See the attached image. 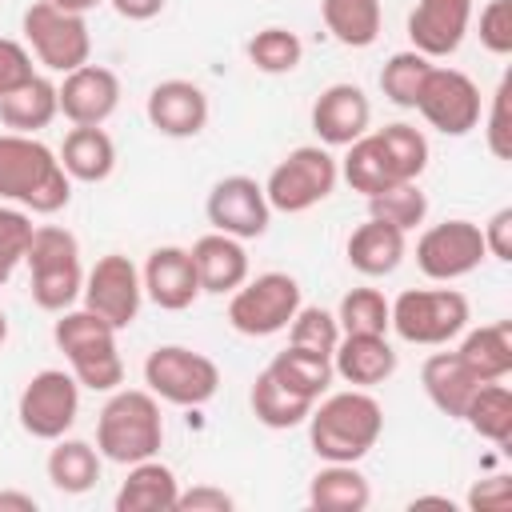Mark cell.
Listing matches in <instances>:
<instances>
[{
	"label": "cell",
	"mask_w": 512,
	"mask_h": 512,
	"mask_svg": "<svg viewBox=\"0 0 512 512\" xmlns=\"http://www.w3.org/2000/svg\"><path fill=\"white\" fill-rule=\"evenodd\" d=\"M0 200L36 216H52L72 200V176L64 172L60 156L36 136L4 132L0 136Z\"/></svg>",
	"instance_id": "cell-1"
},
{
	"label": "cell",
	"mask_w": 512,
	"mask_h": 512,
	"mask_svg": "<svg viewBox=\"0 0 512 512\" xmlns=\"http://www.w3.org/2000/svg\"><path fill=\"white\" fill-rule=\"evenodd\" d=\"M384 432V408L368 388L332 392L308 412V444L328 464L364 460Z\"/></svg>",
	"instance_id": "cell-2"
},
{
	"label": "cell",
	"mask_w": 512,
	"mask_h": 512,
	"mask_svg": "<svg viewBox=\"0 0 512 512\" xmlns=\"http://www.w3.org/2000/svg\"><path fill=\"white\" fill-rule=\"evenodd\" d=\"M164 444L160 400L148 388H116L96 420V452L112 464H140Z\"/></svg>",
	"instance_id": "cell-3"
},
{
	"label": "cell",
	"mask_w": 512,
	"mask_h": 512,
	"mask_svg": "<svg viewBox=\"0 0 512 512\" xmlns=\"http://www.w3.org/2000/svg\"><path fill=\"white\" fill-rule=\"evenodd\" d=\"M56 348L68 356V372L80 388L116 392L124 384V360L116 348V328L88 308H64L52 324Z\"/></svg>",
	"instance_id": "cell-4"
},
{
	"label": "cell",
	"mask_w": 512,
	"mask_h": 512,
	"mask_svg": "<svg viewBox=\"0 0 512 512\" xmlns=\"http://www.w3.org/2000/svg\"><path fill=\"white\" fill-rule=\"evenodd\" d=\"M24 264L32 272V300L44 312H64L84 292V268H80V244L68 228L44 224L32 232Z\"/></svg>",
	"instance_id": "cell-5"
},
{
	"label": "cell",
	"mask_w": 512,
	"mask_h": 512,
	"mask_svg": "<svg viewBox=\"0 0 512 512\" xmlns=\"http://www.w3.org/2000/svg\"><path fill=\"white\" fill-rule=\"evenodd\" d=\"M388 328L404 344H448L468 328V296L456 288H404L388 304Z\"/></svg>",
	"instance_id": "cell-6"
},
{
	"label": "cell",
	"mask_w": 512,
	"mask_h": 512,
	"mask_svg": "<svg viewBox=\"0 0 512 512\" xmlns=\"http://www.w3.org/2000/svg\"><path fill=\"white\" fill-rule=\"evenodd\" d=\"M340 180V160L324 148V144H300L292 148L264 180V196H268V208L272 212H308L316 208L320 200L332 196Z\"/></svg>",
	"instance_id": "cell-7"
},
{
	"label": "cell",
	"mask_w": 512,
	"mask_h": 512,
	"mask_svg": "<svg viewBox=\"0 0 512 512\" xmlns=\"http://www.w3.org/2000/svg\"><path fill=\"white\" fill-rule=\"evenodd\" d=\"M144 384L156 400L176 408H200L220 392V368L212 356L184 344H160L144 360Z\"/></svg>",
	"instance_id": "cell-8"
},
{
	"label": "cell",
	"mask_w": 512,
	"mask_h": 512,
	"mask_svg": "<svg viewBox=\"0 0 512 512\" xmlns=\"http://www.w3.org/2000/svg\"><path fill=\"white\" fill-rule=\"evenodd\" d=\"M20 28H24V40H28L32 56H36L48 72H60V76H64V72L88 64V56H92V32H88L84 16L64 12V8H56L52 0L28 4Z\"/></svg>",
	"instance_id": "cell-9"
},
{
	"label": "cell",
	"mask_w": 512,
	"mask_h": 512,
	"mask_svg": "<svg viewBox=\"0 0 512 512\" xmlns=\"http://www.w3.org/2000/svg\"><path fill=\"white\" fill-rule=\"evenodd\" d=\"M228 296V324L240 336H276L300 308V284L288 272H260Z\"/></svg>",
	"instance_id": "cell-10"
},
{
	"label": "cell",
	"mask_w": 512,
	"mask_h": 512,
	"mask_svg": "<svg viewBox=\"0 0 512 512\" xmlns=\"http://www.w3.org/2000/svg\"><path fill=\"white\" fill-rule=\"evenodd\" d=\"M76 412H80V384L64 368L36 372L16 400L20 428L36 440H60L76 424Z\"/></svg>",
	"instance_id": "cell-11"
},
{
	"label": "cell",
	"mask_w": 512,
	"mask_h": 512,
	"mask_svg": "<svg viewBox=\"0 0 512 512\" xmlns=\"http://www.w3.org/2000/svg\"><path fill=\"white\" fill-rule=\"evenodd\" d=\"M416 112L444 136H468L480 124V88L468 72L432 64V72L420 88Z\"/></svg>",
	"instance_id": "cell-12"
},
{
	"label": "cell",
	"mask_w": 512,
	"mask_h": 512,
	"mask_svg": "<svg viewBox=\"0 0 512 512\" xmlns=\"http://www.w3.org/2000/svg\"><path fill=\"white\" fill-rule=\"evenodd\" d=\"M484 256H488L484 252V236H480V224H472V220L432 224L416 240V268L428 280H440V284L476 272Z\"/></svg>",
	"instance_id": "cell-13"
},
{
	"label": "cell",
	"mask_w": 512,
	"mask_h": 512,
	"mask_svg": "<svg viewBox=\"0 0 512 512\" xmlns=\"http://www.w3.org/2000/svg\"><path fill=\"white\" fill-rule=\"evenodd\" d=\"M84 308L96 312L100 320H108L116 332L128 328L136 316H140V300H144V280H140V268L120 256V252H108L96 260V268L84 276Z\"/></svg>",
	"instance_id": "cell-14"
},
{
	"label": "cell",
	"mask_w": 512,
	"mask_h": 512,
	"mask_svg": "<svg viewBox=\"0 0 512 512\" xmlns=\"http://www.w3.org/2000/svg\"><path fill=\"white\" fill-rule=\"evenodd\" d=\"M204 212H208L212 232H224V236H236V240L264 236L268 220H272L264 184H256L252 176H224V180H216L212 192H208Z\"/></svg>",
	"instance_id": "cell-15"
},
{
	"label": "cell",
	"mask_w": 512,
	"mask_h": 512,
	"mask_svg": "<svg viewBox=\"0 0 512 512\" xmlns=\"http://www.w3.org/2000/svg\"><path fill=\"white\" fill-rule=\"evenodd\" d=\"M60 116L72 124H104L120 108V76L104 64H80L64 72V84H56Z\"/></svg>",
	"instance_id": "cell-16"
},
{
	"label": "cell",
	"mask_w": 512,
	"mask_h": 512,
	"mask_svg": "<svg viewBox=\"0 0 512 512\" xmlns=\"http://www.w3.org/2000/svg\"><path fill=\"white\" fill-rule=\"evenodd\" d=\"M472 24V0H416L408 12V40L428 60L452 56Z\"/></svg>",
	"instance_id": "cell-17"
},
{
	"label": "cell",
	"mask_w": 512,
	"mask_h": 512,
	"mask_svg": "<svg viewBox=\"0 0 512 512\" xmlns=\"http://www.w3.org/2000/svg\"><path fill=\"white\" fill-rule=\"evenodd\" d=\"M148 124L160 132V136H172V140H188V136H200L204 124H208V96L200 84L192 80H160L152 92H148Z\"/></svg>",
	"instance_id": "cell-18"
},
{
	"label": "cell",
	"mask_w": 512,
	"mask_h": 512,
	"mask_svg": "<svg viewBox=\"0 0 512 512\" xmlns=\"http://www.w3.org/2000/svg\"><path fill=\"white\" fill-rule=\"evenodd\" d=\"M372 124V104L356 84H328L312 104V132L324 148H348Z\"/></svg>",
	"instance_id": "cell-19"
},
{
	"label": "cell",
	"mask_w": 512,
	"mask_h": 512,
	"mask_svg": "<svg viewBox=\"0 0 512 512\" xmlns=\"http://www.w3.org/2000/svg\"><path fill=\"white\" fill-rule=\"evenodd\" d=\"M140 280H144V296L164 312H184L200 296V276H196L192 252L176 248V244L152 248L140 268Z\"/></svg>",
	"instance_id": "cell-20"
},
{
	"label": "cell",
	"mask_w": 512,
	"mask_h": 512,
	"mask_svg": "<svg viewBox=\"0 0 512 512\" xmlns=\"http://www.w3.org/2000/svg\"><path fill=\"white\" fill-rule=\"evenodd\" d=\"M188 252H192L196 276H200V292L228 296L248 280V252H244V240H236V236L208 232Z\"/></svg>",
	"instance_id": "cell-21"
},
{
	"label": "cell",
	"mask_w": 512,
	"mask_h": 512,
	"mask_svg": "<svg viewBox=\"0 0 512 512\" xmlns=\"http://www.w3.org/2000/svg\"><path fill=\"white\" fill-rule=\"evenodd\" d=\"M332 372L352 388H376L396 372V348L388 336H340L332 348Z\"/></svg>",
	"instance_id": "cell-22"
},
{
	"label": "cell",
	"mask_w": 512,
	"mask_h": 512,
	"mask_svg": "<svg viewBox=\"0 0 512 512\" xmlns=\"http://www.w3.org/2000/svg\"><path fill=\"white\" fill-rule=\"evenodd\" d=\"M404 236H408V232H400V228H392V224L368 216L360 228H352V236H348V244H344V256H348V264H352L360 276H368V280L392 276V272L400 268V260H404V248H408Z\"/></svg>",
	"instance_id": "cell-23"
},
{
	"label": "cell",
	"mask_w": 512,
	"mask_h": 512,
	"mask_svg": "<svg viewBox=\"0 0 512 512\" xmlns=\"http://www.w3.org/2000/svg\"><path fill=\"white\" fill-rule=\"evenodd\" d=\"M180 496V480L168 464H160L156 456L128 464V480L116 492V512H172Z\"/></svg>",
	"instance_id": "cell-24"
},
{
	"label": "cell",
	"mask_w": 512,
	"mask_h": 512,
	"mask_svg": "<svg viewBox=\"0 0 512 512\" xmlns=\"http://www.w3.org/2000/svg\"><path fill=\"white\" fill-rule=\"evenodd\" d=\"M56 156H60L64 172L84 184H100L116 168V144L100 124H72V132L64 136Z\"/></svg>",
	"instance_id": "cell-25"
},
{
	"label": "cell",
	"mask_w": 512,
	"mask_h": 512,
	"mask_svg": "<svg viewBox=\"0 0 512 512\" xmlns=\"http://www.w3.org/2000/svg\"><path fill=\"white\" fill-rule=\"evenodd\" d=\"M420 384H424L428 400L436 404V412H444L448 420H460L480 380L468 372V364L456 352H432L420 368Z\"/></svg>",
	"instance_id": "cell-26"
},
{
	"label": "cell",
	"mask_w": 512,
	"mask_h": 512,
	"mask_svg": "<svg viewBox=\"0 0 512 512\" xmlns=\"http://www.w3.org/2000/svg\"><path fill=\"white\" fill-rule=\"evenodd\" d=\"M456 356L468 364V372L484 384V380H504L512 372V320H492L472 328Z\"/></svg>",
	"instance_id": "cell-27"
},
{
	"label": "cell",
	"mask_w": 512,
	"mask_h": 512,
	"mask_svg": "<svg viewBox=\"0 0 512 512\" xmlns=\"http://www.w3.org/2000/svg\"><path fill=\"white\" fill-rule=\"evenodd\" d=\"M56 116H60V96H56V84L48 76H32L28 84H20L8 96H0V120L12 132L36 136Z\"/></svg>",
	"instance_id": "cell-28"
},
{
	"label": "cell",
	"mask_w": 512,
	"mask_h": 512,
	"mask_svg": "<svg viewBox=\"0 0 512 512\" xmlns=\"http://www.w3.org/2000/svg\"><path fill=\"white\" fill-rule=\"evenodd\" d=\"M308 504L320 512H364L372 504L368 476L356 464H328L308 484Z\"/></svg>",
	"instance_id": "cell-29"
},
{
	"label": "cell",
	"mask_w": 512,
	"mask_h": 512,
	"mask_svg": "<svg viewBox=\"0 0 512 512\" xmlns=\"http://www.w3.org/2000/svg\"><path fill=\"white\" fill-rule=\"evenodd\" d=\"M460 420L480 440H492V444L508 448V440H512V392H508V384L504 380L476 384V392H472V400H468Z\"/></svg>",
	"instance_id": "cell-30"
},
{
	"label": "cell",
	"mask_w": 512,
	"mask_h": 512,
	"mask_svg": "<svg viewBox=\"0 0 512 512\" xmlns=\"http://www.w3.org/2000/svg\"><path fill=\"white\" fill-rule=\"evenodd\" d=\"M320 16H324V28L332 32V40H340L344 48L376 44L380 24H384L380 0H320Z\"/></svg>",
	"instance_id": "cell-31"
},
{
	"label": "cell",
	"mask_w": 512,
	"mask_h": 512,
	"mask_svg": "<svg viewBox=\"0 0 512 512\" xmlns=\"http://www.w3.org/2000/svg\"><path fill=\"white\" fill-rule=\"evenodd\" d=\"M268 372L280 380V384H288L292 392H300V396H308L312 404L328 392V384H332V356H324V352H308V348H296V344H288L284 352H276L272 356V364H268Z\"/></svg>",
	"instance_id": "cell-32"
},
{
	"label": "cell",
	"mask_w": 512,
	"mask_h": 512,
	"mask_svg": "<svg viewBox=\"0 0 512 512\" xmlns=\"http://www.w3.org/2000/svg\"><path fill=\"white\" fill-rule=\"evenodd\" d=\"M248 404H252V416L264 424V428H296L308 420L312 412V400L292 392L288 384H280L268 368L256 376L252 392H248Z\"/></svg>",
	"instance_id": "cell-33"
},
{
	"label": "cell",
	"mask_w": 512,
	"mask_h": 512,
	"mask_svg": "<svg viewBox=\"0 0 512 512\" xmlns=\"http://www.w3.org/2000/svg\"><path fill=\"white\" fill-rule=\"evenodd\" d=\"M48 480L56 492L64 496H80L100 480V452L88 440H56V448L48 452Z\"/></svg>",
	"instance_id": "cell-34"
},
{
	"label": "cell",
	"mask_w": 512,
	"mask_h": 512,
	"mask_svg": "<svg viewBox=\"0 0 512 512\" xmlns=\"http://www.w3.org/2000/svg\"><path fill=\"white\" fill-rule=\"evenodd\" d=\"M340 176L364 196H372V192H380L388 184H400L392 164H388V156H384V148H380V140H376V132H364L360 140L348 144V156L340 160Z\"/></svg>",
	"instance_id": "cell-35"
},
{
	"label": "cell",
	"mask_w": 512,
	"mask_h": 512,
	"mask_svg": "<svg viewBox=\"0 0 512 512\" xmlns=\"http://www.w3.org/2000/svg\"><path fill=\"white\" fill-rule=\"evenodd\" d=\"M368 216L384 220V224H392L400 232H412L428 216V196L420 192L416 180H400V184H388V188L368 196Z\"/></svg>",
	"instance_id": "cell-36"
},
{
	"label": "cell",
	"mask_w": 512,
	"mask_h": 512,
	"mask_svg": "<svg viewBox=\"0 0 512 512\" xmlns=\"http://www.w3.org/2000/svg\"><path fill=\"white\" fill-rule=\"evenodd\" d=\"M428 72H432V60H428L424 52H416V48L392 52L388 64L380 68V92H384L396 108H416Z\"/></svg>",
	"instance_id": "cell-37"
},
{
	"label": "cell",
	"mask_w": 512,
	"mask_h": 512,
	"mask_svg": "<svg viewBox=\"0 0 512 512\" xmlns=\"http://www.w3.org/2000/svg\"><path fill=\"white\" fill-rule=\"evenodd\" d=\"M376 140L396 172V180H420L424 168H428V140L420 128L412 124H384L376 128Z\"/></svg>",
	"instance_id": "cell-38"
},
{
	"label": "cell",
	"mask_w": 512,
	"mask_h": 512,
	"mask_svg": "<svg viewBox=\"0 0 512 512\" xmlns=\"http://www.w3.org/2000/svg\"><path fill=\"white\" fill-rule=\"evenodd\" d=\"M340 336H388V300L376 288H352L344 292L336 308Z\"/></svg>",
	"instance_id": "cell-39"
},
{
	"label": "cell",
	"mask_w": 512,
	"mask_h": 512,
	"mask_svg": "<svg viewBox=\"0 0 512 512\" xmlns=\"http://www.w3.org/2000/svg\"><path fill=\"white\" fill-rule=\"evenodd\" d=\"M248 60L268 72V76H284V72H296L300 60H304V44L296 32L280 28V24H268L260 28L252 40H248Z\"/></svg>",
	"instance_id": "cell-40"
},
{
	"label": "cell",
	"mask_w": 512,
	"mask_h": 512,
	"mask_svg": "<svg viewBox=\"0 0 512 512\" xmlns=\"http://www.w3.org/2000/svg\"><path fill=\"white\" fill-rule=\"evenodd\" d=\"M288 344H296V348H308V352H324V356H332V348L340 344V324H336V312H328V308H296V316H292V324H288Z\"/></svg>",
	"instance_id": "cell-41"
},
{
	"label": "cell",
	"mask_w": 512,
	"mask_h": 512,
	"mask_svg": "<svg viewBox=\"0 0 512 512\" xmlns=\"http://www.w3.org/2000/svg\"><path fill=\"white\" fill-rule=\"evenodd\" d=\"M32 232H36V224H32V216L24 208L0 204V284H8L12 272L24 264Z\"/></svg>",
	"instance_id": "cell-42"
},
{
	"label": "cell",
	"mask_w": 512,
	"mask_h": 512,
	"mask_svg": "<svg viewBox=\"0 0 512 512\" xmlns=\"http://www.w3.org/2000/svg\"><path fill=\"white\" fill-rule=\"evenodd\" d=\"M508 92H512V80L504 76L492 92V108H488V128H484V140H488V152L496 160H512V124H508Z\"/></svg>",
	"instance_id": "cell-43"
},
{
	"label": "cell",
	"mask_w": 512,
	"mask_h": 512,
	"mask_svg": "<svg viewBox=\"0 0 512 512\" xmlns=\"http://www.w3.org/2000/svg\"><path fill=\"white\" fill-rule=\"evenodd\" d=\"M480 44L492 56L512 52V0H488L480 8Z\"/></svg>",
	"instance_id": "cell-44"
},
{
	"label": "cell",
	"mask_w": 512,
	"mask_h": 512,
	"mask_svg": "<svg viewBox=\"0 0 512 512\" xmlns=\"http://www.w3.org/2000/svg\"><path fill=\"white\" fill-rule=\"evenodd\" d=\"M32 76H36V68H32V52H28L20 40L0 36V96H8L12 88L28 84Z\"/></svg>",
	"instance_id": "cell-45"
},
{
	"label": "cell",
	"mask_w": 512,
	"mask_h": 512,
	"mask_svg": "<svg viewBox=\"0 0 512 512\" xmlns=\"http://www.w3.org/2000/svg\"><path fill=\"white\" fill-rule=\"evenodd\" d=\"M236 500L216 484H196L176 496V512H232Z\"/></svg>",
	"instance_id": "cell-46"
},
{
	"label": "cell",
	"mask_w": 512,
	"mask_h": 512,
	"mask_svg": "<svg viewBox=\"0 0 512 512\" xmlns=\"http://www.w3.org/2000/svg\"><path fill=\"white\" fill-rule=\"evenodd\" d=\"M480 236H484V252H488L492 260L508 264V260H512V208H500V212L480 228Z\"/></svg>",
	"instance_id": "cell-47"
},
{
	"label": "cell",
	"mask_w": 512,
	"mask_h": 512,
	"mask_svg": "<svg viewBox=\"0 0 512 512\" xmlns=\"http://www.w3.org/2000/svg\"><path fill=\"white\" fill-rule=\"evenodd\" d=\"M512 504V484H508V476H492V480H480L472 492H468V508H476V512H500V508H508Z\"/></svg>",
	"instance_id": "cell-48"
},
{
	"label": "cell",
	"mask_w": 512,
	"mask_h": 512,
	"mask_svg": "<svg viewBox=\"0 0 512 512\" xmlns=\"http://www.w3.org/2000/svg\"><path fill=\"white\" fill-rule=\"evenodd\" d=\"M108 4H112L116 16H124V20H152V16L164 12L168 0H108Z\"/></svg>",
	"instance_id": "cell-49"
},
{
	"label": "cell",
	"mask_w": 512,
	"mask_h": 512,
	"mask_svg": "<svg viewBox=\"0 0 512 512\" xmlns=\"http://www.w3.org/2000/svg\"><path fill=\"white\" fill-rule=\"evenodd\" d=\"M36 508H40L36 496H28V492H16V488L0 492V512H36Z\"/></svg>",
	"instance_id": "cell-50"
},
{
	"label": "cell",
	"mask_w": 512,
	"mask_h": 512,
	"mask_svg": "<svg viewBox=\"0 0 512 512\" xmlns=\"http://www.w3.org/2000/svg\"><path fill=\"white\" fill-rule=\"evenodd\" d=\"M56 8H64V12H76V16H84V12H92L96 4H104V0H52Z\"/></svg>",
	"instance_id": "cell-51"
},
{
	"label": "cell",
	"mask_w": 512,
	"mask_h": 512,
	"mask_svg": "<svg viewBox=\"0 0 512 512\" xmlns=\"http://www.w3.org/2000/svg\"><path fill=\"white\" fill-rule=\"evenodd\" d=\"M420 504H440V508H452V500H448V496H416V500H412V508H420Z\"/></svg>",
	"instance_id": "cell-52"
},
{
	"label": "cell",
	"mask_w": 512,
	"mask_h": 512,
	"mask_svg": "<svg viewBox=\"0 0 512 512\" xmlns=\"http://www.w3.org/2000/svg\"><path fill=\"white\" fill-rule=\"evenodd\" d=\"M8 340V316H4V308H0V344Z\"/></svg>",
	"instance_id": "cell-53"
}]
</instances>
